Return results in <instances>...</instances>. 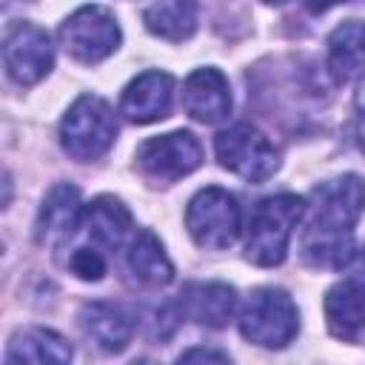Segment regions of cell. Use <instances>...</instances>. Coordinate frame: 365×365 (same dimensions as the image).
Masks as SVG:
<instances>
[{
    "label": "cell",
    "mask_w": 365,
    "mask_h": 365,
    "mask_svg": "<svg viewBox=\"0 0 365 365\" xmlns=\"http://www.w3.org/2000/svg\"><path fill=\"white\" fill-rule=\"evenodd\" d=\"M182 108L191 120L214 125L231 114V86L214 66L197 68L182 83Z\"/></svg>",
    "instance_id": "cell-12"
},
{
    "label": "cell",
    "mask_w": 365,
    "mask_h": 365,
    "mask_svg": "<svg viewBox=\"0 0 365 365\" xmlns=\"http://www.w3.org/2000/svg\"><path fill=\"white\" fill-rule=\"evenodd\" d=\"M302 214H305V200L297 194H277L262 200L248 220L245 259L259 268L279 265L288 254V242Z\"/></svg>",
    "instance_id": "cell-3"
},
{
    "label": "cell",
    "mask_w": 365,
    "mask_h": 365,
    "mask_svg": "<svg viewBox=\"0 0 365 365\" xmlns=\"http://www.w3.org/2000/svg\"><path fill=\"white\" fill-rule=\"evenodd\" d=\"M128 231L131 214L123 205V200L111 194L94 197L88 205L80 208L71 231L60 240V248L66 251L63 265L77 279H103V274L108 271V257L125 242Z\"/></svg>",
    "instance_id": "cell-2"
},
{
    "label": "cell",
    "mask_w": 365,
    "mask_h": 365,
    "mask_svg": "<svg viewBox=\"0 0 365 365\" xmlns=\"http://www.w3.org/2000/svg\"><path fill=\"white\" fill-rule=\"evenodd\" d=\"M200 163H202V145L191 131H168L151 137L134 154L137 171L151 185H171L180 177L197 171Z\"/></svg>",
    "instance_id": "cell-9"
},
{
    "label": "cell",
    "mask_w": 365,
    "mask_h": 365,
    "mask_svg": "<svg viewBox=\"0 0 365 365\" xmlns=\"http://www.w3.org/2000/svg\"><path fill=\"white\" fill-rule=\"evenodd\" d=\"M185 228L191 240L205 251L231 248L242 228V217H240V205L234 194L217 185L197 191L185 208Z\"/></svg>",
    "instance_id": "cell-6"
},
{
    "label": "cell",
    "mask_w": 365,
    "mask_h": 365,
    "mask_svg": "<svg viewBox=\"0 0 365 365\" xmlns=\"http://www.w3.org/2000/svg\"><path fill=\"white\" fill-rule=\"evenodd\" d=\"M359 108H362V114H365V94L359 97Z\"/></svg>",
    "instance_id": "cell-24"
},
{
    "label": "cell",
    "mask_w": 365,
    "mask_h": 365,
    "mask_svg": "<svg viewBox=\"0 0 365 365\" xmlns=\"http://www.w3.org/2000/svg\"><path fill=\"white\" fill-rule=\"evenodd\" d=\"M328 331L351 345L365 339V279H342L325 294Z\"/></svg>",
    "instance_id": "cell-13"
},
{
    "label": "cell",
    "mask_w": 365,
    "mask_h": 365,
    "mask_svg": "<svg viewBox=\"0 0 365 365\" xmlns=\"http://www.w3.org/2000/svg\"><path fill=\"white\" fill-rule=\"evenodd\" d=\"M200 359H205V362H228L231 356L222 354V351H214V348H191V351L180 354V362H200Z\"/></svg>",
    "instance_id": "cell-21"
},
{
    "label": "cell",
    "mask_w": 365,
    "mask_h": 365,
    "mask_svg": "<svg viewBox=\"0 0 365 365\" xmlns=\"http://www.w3.org/2000/svg\"><path fill=\"white\" fill-rule=\"evenodd\" d=\"M299 331V311L282 288H257L240 311V334L259 348H285Z\"/></svg>",
    "instance_id": "cell-5"
},
{
    "label": "cell",
    "mask_w": 365,
    "mask_h": 365,
    "mask_svg": "<svg viewBox=\"0 0 365 365\" xmlns=\"http://www.w3.org/2000/svg\"><path fill=\"white\" fill-rule=\"evenodd\" d=\"M143 23L154 37L188 40L197 31V0H154L143 9Z\"/></svg>",
    "instance_id": "cell-20"
},
{
    "label": "cell",
    "mask_w": 365,
    "mask_h": 365,
    "mask_svg": "<svg viewBox=\"0 0 365 365\" xmlns=\"http://www.w3.org/2000/svg\"><path fill=\"white\" fill-rule=\"evenodd\" d=\"M362 265H365V251H362Z\"/></svg>",
    "instance_id": "cell-25"
},
{
    "label": "cell",
    "mask_w": 365,
    "mask_h": 365,
    "mask_svg": "<svg viewBox=\"0 0 365 365\" xmlns=\"http://www.w3.org/2000/svg\"><path fill=\"white\" fill-rule=\"evenodd\" d=\"M220 165L248 182H265L279 168V148L254 125L237 123L214 137Z\"/></svg>",
    "instance_id": "cell-7"
},
{
    "label": "cell",
    "mask_w": 365,
    "mask_h": 365,
    "mask_svg": "<svg viewBox=\"0 0 365 365\" xmlns=\"http://www.w3.org/2000/svg\"><path fill=\"white\" fill-rule=\"evenodd\" d=\"M83 334L106 354H120L134 336V317L128 308L117 302H86L80 308Z\"/></svg>",
    "instance_id": "cell-15"
},
{
    "label": "cell",
    "mask_w": 365,
    "mask_h": 365,
    "mask_svg": "<svg viewBox=\"0 0 365 365\" xmlns=\"http://www.w3.org/2000/svg\"><path fill=\"white\" fill-rule=\"evenodd\" d=\"M328 71L336 83L365 77V23L348 20L328 34Z\"/></svg>",
    "instance_id": "cell-16"
},
{
    "label": "cell",
    "mask_w": 365,
    "mask_h": 365,
    "mask_svg": "<svg viewBox=\"0 0 365 365\" xmlns=\"http://www.w3.org/2000/svg\"><path fill=\"white\" fill-rule=\"evenodd\" d=\"M125 265H128V274L145 285V288H160V285H168L171 277H174V265L163 248V242L154 237V231L148 228H140L134 234V240L128 242V251H125Z\"/></svg>",
    "instance_id": "cell-17"
},
{
    "label": "cell",
    "mask_w": 365,
    "mask_h": 365,
    "mask_svg": "<svg viewBox=\"0 0 365 365\" xmlns=\"http://www.w3.org/2000/svg\"><path fill=\"white\" fill-rule=\"evenodd\" d=\"M57 37L68 57L94 66L120 48L123 31L117 17L106 6H80L60 23Z\"/></svg>",
    "instance_id": "cell-8"
},
{
    "label": "cell",
    "mask_w": 365,
    "mask_h": 365,
    "mask_svg": "<svg viewBox=\"0 0 365 365\" xmlns=\"http://www.w3.org/2000/svg\"><path fill=\"white\" fill-rule=\"evenodd\" d=\"M365 214V180L342 174L314 188L299 254L311 268H342L354 257V225Z\"/></svg>",
    "instance_id": "cell-1"
},
{
    "label": "cell",
    "mask_w": 365,
    "mask_h": 365,
    "mask_svg": "<svg viewBox=\"0 0 365 365\" xmlns=\"http://www.w3.org/2000/svg\"><path fill=\"white\" fill-rule=\"evenodd\" d=\"M3 66L17 86H34L48 77L54 66V46L46 29L34 23H14L3 40Z\"/></svg>",
    "instance_id": "cell-10"
},
{
    "label": "cell",
    "mask_w": 365,
    "mask_h": 365,
    "mask_svg": "<svg viewBox=\"0 0 365 365\" xmlns=\"http://www.w3.org/2000/svg\"><path fill=\"white\" fill-rule=\"evenodd\" d=\"M177 311L197 325L225 328L237 311V291L225 282H188L177 297Z\"/></svg>",
    "instance_id": "cell-14"
},
{
    "label": "cell",
    "mask_w": 365,
    "mask_h": 365,
    "mask_svg": "<svg viewBox=\"0 0 365 365\" xmlns=\"http://www.w3.org/2000/svg\"><path fill=\"white\" fill-rule=\"evenodd\" d=\"M71 359V345L51 328H26L9 339L6 362H34V365H63Z\"/></svg>",
    "instance_id": "cell-18"
},
{
    "label": "cell",
    "mask_w": 365,
    "mask_h": 365,
    "mask_svg": "<svg viewBox=\"0 0 365 365\" xmlns=\"http://www.w3.org/2000/svg\"><path fill=\"white\" fill-rule=\"evenodd\" d=\"M334 3H345V0H311L308 9H311V11H325V9L334 6Z\"/></svg>",
    "instance_id": "cell-22"
},
{
    "label": "cell",
    "mask_w": 365,
    "mask_h": 365,
    "mask_svg": "<svg viewBox=\"0 0 365 365\" xmlns=\"http://www.w3.org/2000/svg\"><path fill=\"white\" fill-rule=\"evenodd\" d=\"M262 3H268V6H282V3H288V0H262Z\"/></svg>",
    "instance_id": "cell-23"
},
{
    "label": "cell",
    "mask_w": 365,
    "mask_h": 365,
    "mask_svg": "<svg viewBox=\"0 0 365 365\" xmlns=\"http://www.w3.org/2000/svg\"><path fill=\"white\" fill-rule=\"evenodd\" d=\"M80 208H83L80 205V191L71 182L54 185L46 194V200L40 205V214H37V240L40 242H54V240L60 242L71 231Z\"/></svg>",
    "instance_id": "cell-19"
},
{
    "label": "cell",
    "mask_w": 365,
    "mask_h": 365,
    "mask_svg": "<svg viewBox=\"0 0 365 365\" xmlns=\"http://www.w3.org/2000/svg\"><path fill=\"white\" fill-rule=\"evenodd\" d=\"M171 103H174V77L168 71H143L123 88L120 114L128 123L148 125L168 117Z\"/></svg>",
    "instance_id": "cell-11"
},
{
    "label": "cell",
    "mask_w": 365,
    "mask_h": 365,
    "mask_svg": "<svg viewBox=\"0 0 365 365\" xmlns=\"http://www.w3.org/2000/svg\"><path fill=\"white\" fill-rule=\"evenodd\" d=\"M117 137V120L111 106L97 94L77 97L60 120V145L77 163L100 160Z\"/></svg>",
    "instance_id": "cell-4"
}]
</instances>
